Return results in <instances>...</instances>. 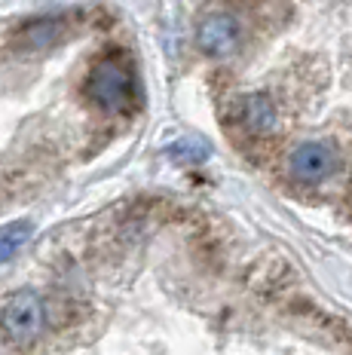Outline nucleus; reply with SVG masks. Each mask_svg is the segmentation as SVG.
<instances>
[{"instance_id":"3","label":"nucleus","mask_w":352,"mask_h":355,"mask_svg":"<svg viewBox=\"0 0 352 355\" xmlns=\"http://www.w3.org/2000/svg\"><path fill=\"white\" fill-rule=\"evenodd\" d=\"M337 168V150L328 141H306L288 153V172L300 184H319Z\"/></svg>"},{"instance_id":"6","label":"nucleus","mask_w":352,"mask_h":355,"mask_svg":"<svg viewBox=\"0 0 352 355\" xmlns=\"http://www.w3.org/2000/svg\"><path fill=\"white\" fill-rule=\"evenodd\" d=\"M62 31H64V21L62 19H37V21L21 25L16 43H21V46H28V49H40V46L55 43L58 37H62Z\"/></svg>"},{"instance_id":"1","label":"nucleus","mask_w":352,"mask_h":355,"mask_svg":"<svg viewBox=\"0 0 352 355\" xmlns=\"http://www.w3.org/2000/svg\"><path fill=\"white\" fill-rule=\"evenodd\" d=\"M86 98L107 114H126L132 107V98H135L129 64L120 55H107L95 62V68L86 77Z\"/></svg>"},{"instance_id":"2","label":"nucleus","mask_w":352,"mask_h":355,"mask_svg":"<svg viewBox=\"0 0 352 355\" xmlns=\"http://www.w3.org/2000/svg\"><path fill=\"white\" fill-rule=\"evenodd\" d=\"M46 313H43V300L31 288H19L0 306V328L16 346H31L43 334Z\"/></svg>"},{"instance_id":"5","label":"nucleus","mask_w":352,"mask_h":355,"mask_svg":"<svg viewBox=\"0 0 352 355\" xmlns=\"http://www.w3.org/2000/svg\"><path fill=\"white\" fill-rule=\"evenodd\" d=\"M239 120L248 132L254 135H267V132L276 129V105L270 95L263 92H254V95H245L242 98V107H239Z\"/></svg>"},{"instance_id":"7","label":"nucleus","mask_w":352,"mask_h":355,"mask_svg":"<svg viewBox=\"0 0 352 355\" xmlns=\"http://www.w3.org/2000/svg\"><path fill=\"white\" fill-rule=\"evenodd\" d=\"M28 239H31V224L28 220H16V224L0 227V263H10L25 248Z\"/></svg>"},{"instance_id":"4","label":"nucleus","mask_w":352,"mask_h":355,"mask_svg":"<svg viewBox=\"0 0 352 355\" xmlns=\"http://www.w3.org/2000/svg\"><path fill=\"white\" fill-rule=\"evenodd\" d=\"M196 43L205 55L211 58H227L239 49L242 43V31H239V21L227 12H211L200 21L196 28Z\"/></svg>"},{"instance_id":"8","label":"nucleus","mask_w":352,"mask_h":355,"mask_svg":"<svg viewBox=\"0 0 352 355\" xmlns=\"http://www.w3.org/2000/svg\"><path fill=\"white\" fill-rule=\"evenodd\" d=\"M168 157L184 159V162H200V159L209 157V147L200 144V141H190V138H184V141H178V144L168 147Z\"/></svg>"}]
</instances>
